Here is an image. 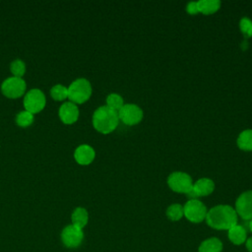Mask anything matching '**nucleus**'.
<instances>
[{"label": "nucleus", "instance_id": "nucleus-2", "mask_svg": "<svg viewBox=\"0 0 252 252\" xmlns=\"http://www.w3.org/2000/svg\"><path fill=\"white\" fill-rule=\"evenodd\" d=\"M118 120V112L106 105L96 108L93 115L94 127L102 134L112 132L117 127Z\"/></svg>", "mask_w": 252, "mask_h": 252}, {"label": "nucleus", "instance_id": "nucleus-27", "mask_svg": "<svg viewBox=\"0 0 252 252\" xmlns=\"http://www.w3.org/2000/svg\"><path fill=\"white\" fill-rule=\"evenodd\" d=\"M249 229H250V231L252 232V219H251L250 221H249Z\"/></svg>", "mask_w": 252, "mask_h": 252}, {"label": "nucleus", "instance_id": "nucleus-17", "mask_svg": "<svg viewBox=\"0 0 252 252\" xmlns=\"http://www.w3.org/2000/svg\"><path fill=\"white\" fill-rule=\"evenodd\" d=\"M89 220V215L86 209L84 208H76L72 214V222L73 225L79 227V228H83Z\"/></svg>", "mask_w": 252, "mask_h": 252}, {"label": "nucleus", "instance_id": "nucleus-13", "mask_svg": "<svg viewBox=\"0 0 252 252\" xmlns=\"http://www.w3.org/2000/svg\"><path fill=\"white\" fill-rule=\"evenodd\" d=\"M94 150L89 145L79 146L74 153V158L79 164L87 165L90 164L94 158Z\"/></svg>", "mask_w": 252, "mask_h": 252}, {"label": "nucleus", "instance_id": "nucleus-15", "mask_svg": "<svg viewBox=\"0 0 252 252\" xmlns=\"http://www.w3.org/2000/svg\"><path fill=\"white\" fill-rule=\"evenodd\" d=\"M222 243L217 237H211L204 240L198 249V252H221Z\"/></svg>", "mask_w": 252, "mask_h": 252}, {"label": "nucleus", "instance_id": "nucleus-9", "mask_svg": "<svg viewBox=\"0 0 252 252\" xmlns=\"http://www.w3.org/2000/svg\"><path fill=\"white\" fill-rule=\"evenodd\" d=\"M235 212L243 220L252 219V190L242 193L235 202Z\"/></svg>", "mask_w": 252, "mask_h": 252}, {"label": "nucleus", "instance_id": "nucleus-26", "mask_svg": "<svg viewBox=\"0 0 252 252\" xmlns=\"http://www.w3.org/2000/svg\"><path fill=\"white\" fill-rule=\"evenodd\" d=\"M245 245H246V248L249 252H252V236L247 238L246 241H245Z\"/></svg>", "mask_w": 252, "mask_h": 252}, {"label": "nucleus", "instance_id": "nucleus-8", "mask_svg": "<svg viewBox=\"0 0 252 252\" xmlns=\"http://www.w3.org/2000/svg\"><path fill=\"white\" fill-rule=\"evenodd\" d=\"M119 119L126 125H135L143 118V110L136 104H124L118 111Z\"/></svg>", "mask_w": 252, "mask_h": 252}, {"label": "nucleus", "instance_id": "nucleus-16", "mask_svg": "<svg viewBox=\"0 0 252 252\" xmlns=\"http://www.w3.org/2000/svg\"><path fill=\"white\" fill-rule=\"evenodd\" d=\"M220 6L219 0H200L197 2V7L199 12L209 15L217 12Z\"/></svg>", "mask_w": 252, "mask_h": 252}, {"label": "nucleus", "instance_id": "nucleus-19", "mask_svg": "<svg viewBox=\"0 0 252 252\" xmlns=\"http://www.w3.org/2000/svg\"><path fill=\"white\" fill-rule=\"evenodd\" d=\"M123 105V98L118 94H110L106 97V106L115 111H119Z\"/></svg>", "mask_w": 252, "mask_h": 252}, {"label": "nucleus", "instance_id": "nucleus-22", "mask_svg": "<svg viewBox=\"0 0 252 252\" xmlns=\"http://www.w3.org/2000/svg\"><path fill=\"white\" fill-rule=\"evenodd\" d=\"M50 94L55 100H63L68 97V88L63 85H55L50 90Z\"/></svg>", "mask_w": 252, "mask_h": 252}, {"label": "nucleus", "instance_id": "nucleus-23", "mask_svg": "<svg viewBox=\"0 0 252 252\" xmlns=\"http://www.w3.org/2000/svg\"><path fill=\"white\" fill-rule=\"evenodd\" d=\"M10 70H11L12 74L14 75V77L21 78L26 72V65L22 60L16 59L11 63Z\"/></svg>", "mask_w": 252, "mask_h": 252}, {"label": "nucleus", "instance_id": "nucleus-25", "mask_svg": "<svg viewBox=\"0 0 252 252\" xmlns=\"http://www.w3.org/2000/svg\"><path fill=\"white\" fill-rule=\"evenodd\" d=\"M186 10L189 14H192V15H195V14L199 13V10H198V7H197V2L188 3V5L186 7Z\"/></svg>", "mask_w": 252, "mask_h": 252}, {"label": "nucleus", "instance_id": "nucleus-7", "mask_svg": "<svg viewBox=\"0 0 252 252\" xmlns=\"http://www.w3.org/2000/svg\"><path fill=\"white\" fill-rule=\"evenodd\" d=\"M26 90V82L22 78L10 77L4 80L1 85V91L3 94L10 98L20 97L24 94Z\"/></svg>", "mask_w": 252, "mask_h": 252}, {"label": "nucleus", "instance_id": "nucleus-6", "mask_svg": "<svg viewBox=\"0 0 252 252\" xmlns=\"http://www.w3.org/2000/svg\"><path fill=\"white\" fill-rule=\"evenodd\" d=\"M45 95L38 89H32L27 93L24 97L25 109L31 113H37L45 106Z\"/></svg>", "mask_w": 252, "mask_h": 252}, {"label": "nucleus", "instance_id": "nucleus-5", "mask_svg": "<svg viewBox=\"0 0 252 252\" xmlns=\"http://www.w3.org/2000/svg\"><path fill=\"white\" fill-rule=\"evenodd\" d=\"M167 184L174 192L188 194L193 187V182L191 177L181 171H175L171 173L167 178Z\"/></svg>", "mask_w": 252, "mask_h": 252}, {"label": "nucleus", "instance_id": "nucleus-3", "mask_svg": "<svg viewBox=\"0 0 252 252\" xmlns=\"http://www.w3.org/2000/svg\"><path fill=\"white\" fill-rule=\"evenodd\" d=\"M92 94L91 83L84 78L75 80L68 88V98L73 103H83Z\"/></svg>", "mask_w": 252, "mask_h": 252}, {"label": "nucleus", "instance_id": "nucleus-11", "mask_svg": "<svg viewBox=\"0 0 252 252\" xmlns=\"http://www.w3.org/2000/svg\"><path fill=\"white\" fill-rule=\"evenodd\" d=\"M215 189V183L209 178L198 179L192 187V190L187 194L189 198L196 199L200 196H208Z\"/></svg>", "mask_w": 252, "mask_h": 252}, {"label": "nucleus", "instance_id": "nucleus-4", "mask_svg": "<svg viewBox=\"0 0 252 252\" xmlns=\"http://www.w3.org/2000/svg\"><path fill=\"white\" fill-rule=\"evenodd\" d=\"M206 206L197 199H190L183 207V215L191 222H201L207 216Z\"/></svg>", "mask_w": 252, "mask_h": 252}, {"label": "nucleus", "instance_id": "nucleus-21", "mask_svg": "<svg viewBox=\"0 0 252 252\" xmlns=\"http://www.w3.org/2000/svg\"><path fill=\"white\" fill-rule=\"evenodd\" d=\"M166 216L169 220L175 221L179 220L184 215H183V207L179 204H172L169 206L166 210Z\"/></svg>", "mask_w": 252, "mask_h": 252}, {"label": "nucleus", "instance_id": "nucleus-14", "mask_svg": "<svg viewBox=\"0 0 252 252\" xmlns=\"http://www.w3.org/2000/svg\"><path fill=\"white\" fill-rule=\"evenodd\" d=\"M227 235H228L229 240L235 245H240V244L244 243L247 239L246 229L240 224H235L232 227H230L228 229Z\"/></svg>", "mask_w": 252, "mask_h": 252}, {"label": "nucleus", "instance_id": "nucleus-12", "mask_svg": "<svg viewBox=\"0 0 252 252\" xmlns=\"http://www.w3.org/2000/svg\"><path fill=\"white\" fill-rule=\"evenodd\" d=\"M59 117L65 124H72L78 120L79 109L71 101L64 102L59 108Z\"/></svg>", "mask_w": 252, "mask_h": 252}, {"label": "nucleus", "instance_id": "nucleus-10", "mask_svg": "<svg viewBox=\"0 0 252 252\" xmlns=\"http://www.w3.org/2000/svg\"><path fill=\"white\" fill-rule=\"evenodd\" d=\"M61 238L63 243L70 248H74L79 246L84 238V233L82 228H79L73 224L67 225L62 233H61Z\"/></svg>", "mask_w": 252, "mask_h": 252}, {"label": "nucleus", "instance_id": "nucleus-20", "mask_svg": "<svg viewBox=\"0 0 252 252\" xmlns=\"http://www.w3.org/2000/svg\"><path fill=\"white\" fill-rule=\"evenodd\" d=\"M32 122H33V114L27 110H23V111L19 112L16 116V123L20 127H24V128L28 127Z\"/></svg>", "mask_w": 252, "mask_h": 252}, {"label": "nucleus", "instance_id": "nucleus-24", "mask_svg": "<svg viewBox=\"0 0 252 252\" xmlns=\"http://www.w3.org/2000/svg\"><path fill=\"white\" fill-rule=\"evenodd\" d=\"M240 30L243 32V34L247 37L252 36V21L249 20L248 18H242L240 23Z\"/></svg>", "mask_w": 252, "mask_h": 252}, {"label": "nucleus", "instance_id": "nucleus-1", "mask_svg": "<svg viewBox=\"0 0 252 252\" xmlns=\"http://www.w3.org/2000/svg\"><path fill=\"white\" fill-rule=\"evenodd\" d=\"M206 221L209 226L219 230H228L237 224V214L235 210L228 205H218L213 207L206 216Z\"/></svg>", "mask_w": 252, "mask_h": 252}, {"label": "nucleus", "instance_id": "nucleus-18", "mask_svg": "<svg viewBox=\"0 0 252 252\" xmlns=\"http://www.w3.org/2000/svg\"><path fill=\"white\" fill-rule=\"evenodd\" d=\"M237 146L244 151H252V130H244L237 138Z\"/></svg>", "mask_w": 252, "mask_h": 252}]
</instances>
